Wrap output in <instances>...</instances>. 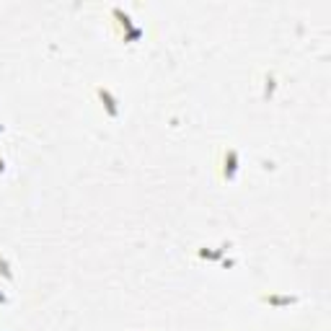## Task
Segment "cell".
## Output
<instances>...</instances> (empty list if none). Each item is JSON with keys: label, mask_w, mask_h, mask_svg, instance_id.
<instances>
[{"label": "cell", "mask_w": 331, "mask_h": 331, "mask_svg": "<svg viewBox=\"0 0 331 331\" xmlns=\"http://www.w3.org/2000/svg\"><path fill=\"white\" fill-rule=\"evenodd\" d=\"M98 96H101V98H106V109H109V114H111V117H117V111H119V109H117V101L111 98L109 91H106V88H98Z\"/></svg>", "instance_id": "7a4b0ae2"}, {"label": "cell", "mask_w": 331, "mask_h": 331, "mask_svg": "<svg viewBox=\"0 0 331 331\" xmlns=\"http://www.w3.org/2000/svg\"><path fill=\"white\" fill-rule=\"evenodd\" d=\"M5 300H8V298H5V295H3V292H0V303H5Z\"/></svg>", "instance_id": "277c9868"}, {"label": "cell", "mask_w": 331, "mask_h": 331, "mask_svg": "<svg viewBox=\"0 0 331 331\" xmlns=\"http://www.w3.org/2000/svg\"><path fill=\"white\" fill-rule=\"evenodd\" d=\"M0 132H3V124H0Z\"/></svg>", "instance_id": "5b68a950"}, {"label": "cell", "mask_w": 331, "mask_h": 331, "mask_svg": "<svg viewBox=\"0 0 331 331\" xmlns=\"http://www.w3.org/2000/svg\"><path fill=\"white\" fill-rule=\"evenodd\" d=\"M236 168H238V153L233 150V147H228L225 158H223V179H233Z\"/></svg>", "instance_id": "6da1fadb"}, {"label": "cell", "mask_w": 331, "mask_h": 331, "mask_svg": "<svg viewBox=\"0 0 331 331\" xmlns=\"http://www.w3.org/2000/svg\"><path fill=\"white\" fill-rule=\"evenodd\" d=\"M0 171H5V161H3V158H0Z\"/></svg>", "instance_id": "3957f363"}]
</instances>
